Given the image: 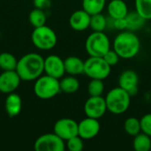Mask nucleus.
Here are the masks:
<instances>
[{"label":"nucleus","instance_id":"nucleus-1","mask_svg":"<svg viewBox=\"0 0 151 151\" xmlns=\"http://www.w3.org/2000/svg\"><path fill=\"white\" fill-rule=\"evenodd\" d=\"M16 72L21 81H35L44 72V58L37 53H27L18 60Z\"/></svg>","mask_w":151,"mask_h":151},{"label":"nucleus","instance_id":"nucleus-2","mask_svg":"<svg viewBox=\"0 0 151 151\" xmlns=\"http://www.w3.org/2000/svg\"><path fill=\"white\" fill-rule=\"evenodd\" d=\"M141 42L139 37L130 30L119 33L113 41V50L121 58L130 59L140 51Z\"/></svg>","mask_w":151,"mask_h":151},{"label":"nucleus","instance_id":"nucleus-3","mask_svg":"<svg viewBox=\"0 0 151 151\" xmlns=\"http://www.w3.org/2000/svg\"><path fill=\"white\" fill-rule=\"evenodd\" d=\"M107 111L119 115L125 113L131 103V96L120 87L111 89L105 96Z\"/></svg>","mask_w":151,"mask_h":151},{"label":"nucleus","instance_id":"nucleus-4","mask_svg":"<svg viewBox=\"0 0 151 151\" xmlns=\"http://www.w3.org/2000/svg\"><path fill=\"white\" fill-rule=\"evenodd\" d=\"M59 80L48 74L42 75L35 80L34 86L35 95L43 100L51 99L60 92Z\"/></svg>","mask_w":151,"mask_h":151},{"label":"nucleus","instance_id":"nucleus-5","mask_svg":"<svg viewBox=\"0 0 151 151\" xmlns=\"http://www.w3.org/2000/svg\"><path fill=\"white\" fill-rule=\"evenodd\" d=\"M85 49L89 57H104V55L111 50L110 39L104 31H94L87 38Z\"/></svg>","mask_w":151,"mask_h":151},{"label":"nucleus","instance_id":"nucleus-6","mask_svg":"<svg viewBox=\"0 0 151 151\" xmlns=\"http://www.w3.org/2000/svg\"><path fill=\"white\" fill-rule=\"evenodd\" d=\"M31 40L37 49L49 50L56 46L58 37L52 28L43 25L42 27H35V30L31 35Z\"/></svg>","mask_w":151,"mask_h":151},{"label":"nucleus","instance_id":"nucleus-7","mask_svg":"<svg viewBox=\"0 0 151 151\" xmlns=\"http://www.w3.org/2000/svg\"><path fill=\"white\" fill-rule=\"evenodd\" d=\"M111 67L103 57H89L84 61V73L90 79H106L111 73Z\"/></svg>","mask_w":151,"mask_h":151},{"label":"nucleus","instance_id":"nucleus-8","mask_svg":"<svg viewBox=\"0 0 151 151\" xmlns=\"http://www.w3.org/2000/svg\"><path fill=\"white\" fill-rule=\"evenodd\" d=\"M34 148L36 151H64L65 144L64 140L52 133L39 136L35 142Z\"/></svg>","mask_w":151,"mask_h":151},{"label":"nucleus","instance_id":"nucleus-9","mask_svg":"<svg viewBox=\"0 0 151 151\" xmlns=\"http://www.w3.org/2000/svg\"><path fill=\"white\" fill-rule=\"evenodd\" d=\"M53 131L62 140L67 141L78 135V123L68 118L60 119L55 123Z\"/></svg>","mask_w":151,"mask_h":151},{"label":"nucleus","instance_id":"nucleus-10","mask_svg":"<svg viewBox=\"0 0 151 151\" xmlns=\"http://www.w3.org/2000/svg\"><path fill=\"white\" fill-rule=\"evenodd\" d=\"M107 111L105 98L102 96H90L84 104V112L87 117L99 119Z\"/></svg>","mask_w":151,"mask_h":151},{"label":"nucleus","instance_id":"nucleus-11","mask_svg":"<svg viewBox=\"0 0 151 151\" xmlns=\"http://www.w3.org/2000/svg\"><path fill=\"white\" fill-rule=\"evenodd\" d=\"M101 125L96 119L87 117L78 123V135L83 140H91L100 132Z\"/></svg>","mask_w":151,"mask_h":151},{"label":"nucleus","instance_id":"nucleus-12","mask_svg":"<svg viewBox=\"0 0 151 151\" xmlns=\"http://www.w3.org/2000/svg\"><path fill=\"white\" fill-rule=\"evenodd\" d=\"M44 73L59 80L65 73L64 60L57 55L48 56L44 58Z\"/></svg>","mask_w":151,"mask_h":151},{"label":"nucleus","instance_id":"nucleus-13","mask_svg":"<svg viewBox=\"0 0 151 151\" xmlns=\"http://www.w3.org/2000/svg\"><path fill=\"white\" fill-rule=\"evenodd\" d=\"M21 81L16 70L4 71L0 74V92L4 94H10L14 92L19 86Z\"/></svg>","mask_w":151,"mask_h":151},{"label":"nucleus","instance_id":"nucleus-14","mask_svg":"<svg viewBox=\"0 0 151 151\" xmlns=\"http://www.w3.org/2000/svg\"><path fill=\"white\" fill-rule=\"evenodd\" d=\"M139 77L133 70H126L121 73L119 78V87L126 90L131 96L138 92Z\"/></svg>","mask_w":151,"mask_h":151},{"label":"nucleus","instance_id":"nucleus-15","mask_svg":"<svg viewBox=\"0 0 151 151\" xmlns=\"http://www.w3.org/2000/svg\"><path fill=\"white\" fill-rule=\"evenodd\" d=\"M90 18L91 15L83 9L77 10L70 16L69 25L75 31H84L89 27Z\"/></svg>","mask_w":151,"mask_h":151},{"label":"nucleus","instance_id":"nucleus-16","mask_svg":"<svg viewBox=\"0 0 151 151\" xmlns=\"http://www.w3.org/2000/svg\"><path fill=\"white\" fill-rule=\"evenodd\" d=\"M4 108H5L6 113L8 114V116L10 118L16 117L17 115L19 114L21 108H22L21 97L14 92L8 94V96L5 99Z\"/></svg>","mask_w":151,"mask_h":151},{"label":"nucleus","instance_id":"nucleus-17","mask_svg":"<svg viewBox=\"0 0 151 151\" xmlns=\"http://www.w3.org/2000/svg\"><path fill=\"white\" fill-rule=\"evenodd\" d=\"M108 13L112 19L126 18L128 14V8L123 0H111L108 7Z\"/></svg>","mask_w":151,"mask_h":151},{"label":"nucleus","instance_id":"nucleus-18","mask_svg":"<svg viewBox=\"0 0 151 151\" xmlns=\"http://www.w3.org/2000/svg\"><path fill=\"white\" fill-rule=\"evenodd\" d=\"M65 70L69 75H79L84 73V61L75 56H71L64 60Z\"/></svg>","mask_w":151,"mask_h":151},{"label":"nucleus","instance_id":"nucleus-19","mask_svg":"<svg viewBox=\"0 0 151 151\" xmlns=\"http://www.w3.org/2000/svg\"><path fill=\"white\" fill-rule=\"evenodd\" d=\"M133 147L136 151H150L151 150V137L142 132L138 134L134 138Z\"/></svg>","mask_w":151,"mask_h":151},{"label":"nucleus","instance_id":"nucleus-20","mask_svg":"<svg viewBox=\"0 0 151 151\" xmlns=\"http://www.w3.org/2000/svg\"><path fill=\"white\" fill-rule=\"evenodd\" d=\"M59 84L60 90L66 94L75 93L80 88V82L73 75H69L63 78L61 81H59Z\"/></svg>","mask_w":151,"mask_h":151},{"label":"nucleus","instance_id":"nucleus-21","mask_svg":"<svg viewBox=\"0 0 151 151\" xmlns=\"http://www.w3.org/2000/svg\"><path fill=\"white\" fill-rule=\"evenodd\" d=\"M106 0H82V9L90 15L103 12Z\"/></svg>","mask_w":151,"mask_h":151},{"label":"nucleus","instance_id":"nucleus-22","mask_svg":"<svg viewBox=\"0 0 151 151\" xmlns=\"http://www.w3.org/2000/svg\"><path fill=\"white\" fill-rule=\"evenodd\" d=\"M127 19V30L130 31H136L140 28H142L144 26L145 20L137 12H130L127 15L126 17Z\"/></svg>","mask_w":151,"mask_h":151},{"label":"nucleus","instance_id":"nucleus-23","mask_svg":"<svg viewBox=\"0 0 151 151\" xmlns=\"http://www.w3.org/2000/svg\"><path fill=\"white\" fill-rule=\"evenodd\" d=\"M17 64H18V60L12 53L2 52L0 54V68L3 71L16 70Z\"/></svg>","mask_w":151,"mask_h":151},{"label":"nucleus","instance_id":"nucleus-24","mask_svg":"<svg viewBox=\"0 0 151 151\" xmlns=\"http://www.w3.org/2000/svg\"><path fill=\"white\" fill-rule=\"evenodd\" d=\"M46 19V14L42 9L35 8L29 13V22L34 27H38L45 25Z\"/></svg>","mask_w":151,"mask_h":151},{"label":"nucleus","instance_id":"nucleus-25","mask_svg":"<svg viewBox=\"0 0 151 151\" xmlns=\"http://www.w3.org/2000/svg\"><path fill=\"white\" fill-rule=\"evenodd\" d=\"M124 129L127 134L134 137L142 132L140 119L134 117H130L127 119L124 123Z\"/></svg>","mask_w":151,"mask_h":151},{"label":"nucleus","instance_id":"nucleus-26","mask_svg":"<svg viewBox=\"0 0 151 151\" xmlns=\"http://www.w3.org/2000/svg\"><path fill=\"white\" fill-rule=\"evenodd\" d=\"M106 26H107V20L106 18L102 14V12L91 15L89 27L93 31L103 32L106 28Z\"/></svg>","mask_w":151,"mask_h":151},{"label":"nucleus","instance_id":"nucleus-27","mask_svg":"<svg viewBox=\"0 0 151 151\" xmlns=\"http://www.w3.org/2000/svg\"><path fill=\"white\" fill-rule=\"evenodd\" d=\"M136 12L146 20L151 19V0H135Z\"/></svg>","mask_w":151,"mask_h":151},{"label":"nucleus","instance_id":"nucleus-28","mask_svg":"<svg viewBox=\"0 0 151 151\" xmlns=\"http://www.w3.org/2000/svg\"><path fill=\"white\" fill-rule=\"evenodd\" d=\"M104 91V84L103 80L91 79L88 85V92L90 96H102Z\"/></svg>","mask_w":151,"mask_h":151},{"label":"nucleus","instance_id":"nucleus-29","mask_svg":"<svg viewBox=\"0 0 151 151\" xmlns=\"http://www.w3.org/2000/svg\"><path fill=\"white\" fill-rule=\"evenodd\" d=\"M66 147L70 151H81L84 148L83 139L79 135L66 141Z\"/></svg>","mask_w":151,"mask_h":151},{"label":"nucleus","instance_id":"nucleus-30","mask_svg":"<svg viewBox=\"0 0 151 151\" xmlns=\"http://www.w3.org/2000/svg\"><path fill=\"white\" fill-rule=\"evenodd\" d=\"M141 130L151 137V113L145 114L141 119Z\"/></svg>","mask_w":151,"mask_h":151},{"label":"nucleus","instance_id":"nucleus-31","mask_svg":"<svg viewBox=\"0 0 151 151\" xmlns=\"http://www.w3.org/2000/svg\"><path fill=\"white\" fill-rule=\"evenodd\" d=\"M103 58L111 66H113V65H117L119 63V58H120L119 54L114 50H110L109 51H107L104 55Z\"/></svg>","mask_w":151,"mask_h":151},{"label":"nucleus","instance_id":"nucleus-32","mask_svg":"<svg viewBox=\"0 0 151 151\" xmlns=\"http://www.w3.org/2000/svg\"><path fill=\"white\" fill-rule=\"evenodd\" d=\"M113 26L116 29L118 30H127V19L126 18H122V19H113Z\"/></svg>","mask_w":151,"mask_h":151},{"label":"nucleus","instance_id":"nucleus-33","mask_svg":"<svg viewBox=\"0 0 151 151\" xmlns=\"http://www.w3.org/2000/svg\"><path fill=\"white\" fill-rule=\"evenodd\" d=\"M34 5L35 8L44 10V9L50 7L51 1L50 0H34Z\"/></svg>","mask_w":151,"mask_h":151}]
</instances>
